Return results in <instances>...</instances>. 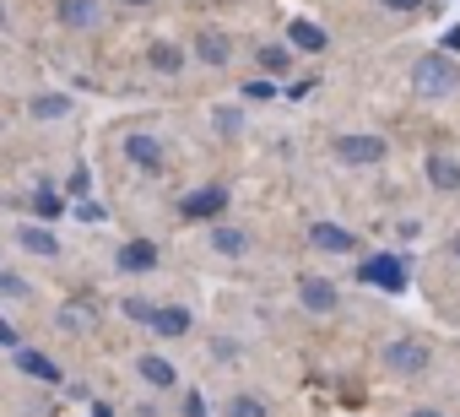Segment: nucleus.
I'll return each instance as SVG.
<instances>
[{
    "instance_id": "f257e3e1",
    "label": "nucleus",
    "mask_w": 460,
    "mask_h": 417,
    "mask_svg": "<svg viewBox=\"0 0 460 417\" xmlns=\"http://www.w3.org/2000/svg\"><path fill=\"white\" fill-rule=\"evenodd\" d=\"M455 87H460V66H455L449 55H422V60L411 66V93H417V98L438 103V98H449Z\"/></svg>"
},
{
    "instance_id": "f03ea898",
    "label": "nucleus",
    "mask_w": 460,
    "mask_h": 417,
    "mask_svg": "<svg viewBox=\"0 0 460 417\" xmlns=\"http://www.w3.org/2000/svg\"><path fill=\"white\" fill-rule=\"evenodd\" d=\"M385 368L401 374V379H406V374H422V368H428V342H417V336L390 342V347H385Z\"/></svg>"
},
{
    "instance_id": "7ed1b4c3",
    "label": "nucleus",
    "mask_w": 460,
    "mask_h": 417,
    "mask_svg": "<svg viewBox=\"0 0 460 417\" xmlns=\"http://www.w3.org/2000/svg\"><path fill=\"white\" fill-rule=\"evenodd\" d=\"M222 206H227V190H222V184H200V190H190V195L179 200V217L206 223V217H222Z\"/></svg>"
},
{
    "instance_id": "20e7f679",
    "label": "nucleus",
    "mask_w": 460,
    "mask_h": 417,
    "mask_svg": "<svg viewBox=\"0 0 460 417\" xmlns=\"http://www.w3.org/2000/svg\"><path fill=\"white\" fill-rule=\"evenodd\" d=\"M368 288H385V293H401L406 288V266L395 261V255H374V261H363V271H358Z\"/></svg>"
},
{
    "instance_id": "39448f33",
    "label": "nucleus",
    "mask_w": 460,
    "mask_h": 417,
    "mask_svg": "<svg viewBox=\"0 0 460 417\" xmlns=\"http://www.w3.org/2000/svg\"><path fill=\"white\" fill-rule=\"evenodd\" d=\"M385 152H390V141H379V136H341L336 141L341 163H385Z\"/></svg>"
},
{
    "instance_id": "423d86ee",
    "label": "nucleus",
    "mask_w": 460,
    "mask_h": 417,
    "mask_svg": "<svg viewBox=\"0 0 460 417\" xmlns=\"http://www.w3.org/2000/svg\"><path fill=\"white\" fill-rule=\"evenodd\" d=\"M298 298H304L309 315H336V304H341L336 282H325V277H304V282H298Z\"/></svg>"
},
{
    "instance_id": "0eeeda50",
    "label": "nucleus",
    "mask_w": 460,
    "mask_h": 417,
    "mask_svg": "<svg viewBox=\"0 0 460 417\" xmlns=\"http://www.w3.org/2000/svg\"><path fill=\"white\" fill-rule=\"evenodd\" d=\"M125 157H130L141 173H157V168H163V146H157V136H130V141H125Z\"/></svg>"
},
{
    "instance_id": "6e6552de",
    "label": "nucleus",
    "mask_w": 460,
    "mask_h": 417,
    "mask_svg": "<svg viewBox=\"0 0 460 417\" xmlns=\"http://www.w3.org/2000/svg\"><path fill=\"white\" fill-rule=\"evenodd\" d=\"M309 244L325 250V255H352V234L336 228V223H314V228H309Z\"/></svg>"
},
{
    "instance_id": "1a4fd4ad",
    "label": "nucleus",
    "mask_w": 460,
    "mask_h": 417,
    "mask_svg": "<svg viewBox=\"0 0 460 417\" xmlns=\"http://www.w3.org/2000/svg\"><path fill=\"white\" fill-rule=\"evenodd\" d=\"M157 266V244L152 239H130V244H119V271H152Z\"/></svg>"
},
{
    "instance_id": "9d476101",
    "label": "nucleus",
    "mask_w": 460,
    "mask_h": 417,
    "mask_svg": "<svg viewBox=\"0 0 460 417\" xmlns=\"http://www.w3.org/2000/svg\"><path fill=\"white\" fill-rule=\"evenodd\" d=\"M146 325H152L157 336H184L195 320H190V309H184V304H163V309H152V320H146Z\"/></svg>"
},
{
    "instance_id": "9b49d317",
    "label": "nucleus",
    "mask_w": 460,
    "mask_h": 417,
    "mask_svg": "<svg viewBox=\"0 0 460 417\" xmlns=\"http://www.w3.org/2000/svg\"><path fill=\"white\" fill-rule=\"evenodd\" d=\"M136 368H141V379H146V385H157V390L179 385V368H173L168 358H157V352H141V358H136Z\"/></svg>"
},
{
    "instance_id": "f8f14e48",
    "label": "nucleus",
    "mask_w": 460,
    "mask_h": 417,
    "mask_svg": "<svg viewBox=\"0 0 460 417\" xmlns=\"http://www.w3.org/2000/svg\"><path fill=\"white\" fill-rule=\"evenodd\" d=\"M195 55H200L206 66H227V60H234V55H227V33H217V28H200Z\"/></svg>"
},
{
    "instance_id": "ddd939ff",
    "label": "nucleus",
    "mask_w": 460,
    "mask_h": 417,
    "mask_svg": "<svg viewBox=\"0 0 460 417\" xmlns=\"http://www.w3.org/2000/svg\"><path fill=\"white\" fill-rule=\"evenodd\" d=\"M428 179H433L438 190H460V157L433 152V157H428Z\"/></svg>"
},
{
    "instance_id": "4468645a",
    "label": "nucleus",
    "mask_w": 460,
    "mask_h": 417,
    "mask_svg": "<svg viewBox=\"0 0 460 417\" xmlns=\"http://www.w3.org/2000/svg\"><path fill=\"white\" fill-rule=\"evenodd\" d=\"M60 22L76 28V33L93 28V22H98V0H60Z\"/></svg>"
},
{
    "instance_id": "2eb2a0df",
    "label": "nucleus",
    "mask_w": 460,
    "mask_h": 417,
    "mask_svg": "<svg viewBox=\"0 0 460 417\" xmlns=\"http://www.w3.org/2000/svg\"><path fill=\"white\" fill-rule=\"evenodd\" d=\"M17 244H22L28 255H44V261H55V255H60V239H55V234H44V228H17Z\"/></svg>"
},
{
    "instance_id": "dca6fc26",
    "label": "nucleus",
    "mask_w": 460,
    "mask_h": 417,
    "mask_svg": "<svg viewBox=\"0 0 460 417\" xmlns=\"http://www.w3.org/2000/svg\"><path fill=\"white\" fill-rule=\"evenodd\" d=\"M17 368H22V374H33V379H49V385H60V368H55L44 352H33V347H17Z\"/></svg>"
},
{
    "instance_id": "f3484780",
    "label": "nucleus",
    "mask_w": 460,
    "mask_h": 417,
    "mask_svg": "<svg viewBox=\"0 0 460 417\" xmlns=\"http://www.w3.org/2000/svg\"><path fill=\"white\" fill-rule=\"evenodd\" d=\"M211 250H222V255H244V250H250V234H244V228H211Z\"/></svg>"
},
{
    "instance_id": "a211bd4d",
    "label": "nucleus",
    "mask_w": 460,
    "mask_h": 417,
    "mask_svg": "<svg viewBox=\"0 0 460 417\" xmlns=\"http://www.w3.org/2000/svg\"><path fill=\"white\" fill-rule=\"evenodd\" d=\"M288 39H293V49H309V55H320V49H325V33H320L314 22H293V28H288Z\"/></svg>"
},
{
    "instance_id": "6ab92c4d",
    "label": "nucleus",
    "mask_w": 460,
    "mask_h": 417,
    "mask_svg": "<svg viewBox=\"0 0 460 417\" xmlns=\"http://www.w3.org/2000/svg\"><path fill=\"white\" fill-rule=\"evenodd\" d=\"M146 60H152V71H163V76H173V71L184 66V55H179L173 44H152V49H146Z\"/></svg>"
},
{
    "instance_id": "aec40b11",
    "label": "nucleus",
    "mask_w": 460,
    "mask_h": 417,
    "mask_svg": "<svg viewBox=\"0 0 460 417\" xmlns=\"http://www.w3.org/2000/svg\"><path fill=\"white\" fill-rule=\"evenodd\" d=\"M33 114H39V120H60V114H71V98L44 93V98H33Z\"/></svg>"
},
{
    "instance_id": "412c9836",
    "label": "nucleus",
    "mask_w": 460,
    "mask_h": 417,
    "mask_svg": "<svg viewBox=\"0 0 460 417\" xmlns=\"http://www.w3.org/2000/svg\"><path fill=\"white\" fill-rule=\"evenodd\" d=\"M211 125H217V136H239L244 130V109H217Z\"/></svg>"
},
{
    "instance_id": "4be33fe9",
    "label": "nucleus",
    "mask_w": 460,
    "mask_h": 417,
    "mask_svg": "<svg viewBox=\"0 0 460 417\" xmlns=\"http://www.w3.org/2000/svg\"><path fill=\"white\" fill-rule=\"evenodd\" d=\"M227 417H266V406L255 395H234V401H227Z\"/></svg>"
},
{
    "instance_id": "5701e85b",
    "label": "nucleus",
    "mask_w": 460,
    "mask_h": 417,
    "mask_svg": "<svg viewBox=\"0 0 460 417\" xmlns=\"http://www.w3.org/2000/svg\"><path fill=\"white\" fill-rule=\"evenodd\" d=\"M60 325H66V331H87V325H93V315H87V304H66V315H60Z\"/></svg>"
},
{
    "instance_id": "b1692460",
    "label": "nucleus",
    "mask_w": 460,
    "mask_h": 417,
    "mask_svg": "<svg viewBox=\"0 0 460 417\" xmlns=\"http://www.w3.org/2000/svg\"><path fill=\"white\" fill-rule=\"evenodd\" d=\"M261 66H266L271 76H282V71L293 66V55H288V49H261Z\"/></svg>"
},
{
    "instance_id": "393cba45",
    "label": "nucleus",
    "mask_w": 460,
    "mask_h": 417,
    "mask_svg": "<svg viewBox=\"0 0 460 417\" xmlns=\"http://www.w3.org/2000/svg\"><path fill=\"white\" fill-rule=\"evenodd\" d=\"M33 206H39V217H60V195H55V190H39Z\"/></svg>"
},
{
    "instance_id": "a878e982",
    "label": "nucleus",
    "mask_w": 460,
    "mask_h": 417,
    "mask_svg": "<svg viewBox=\"0 0 460 417\" xmlns=\"http://www.w3.org/2000/svg\"><path fill=\"white\" fill-rule=\"evenodd\" d=\"M0 293H6V298H28V282L12 277V271H0Z\"/></svg>"
},
{
    "instance_id": "bb28decb",
    "label": "nucleus",
    "mask_w": 460,
    "mask_h": 417,
    "mask_svg": "<svg viewBox=\"0 0 460 417\" xmlns=\"http://www.w3.org/2000/svg\"><path fill=\"white\" fill-rule=\"evenodd\" d=\"M125 315H130L136 325H146V320H152V304H146V298H125Z\"/></svg>"
},
{
    "instance_id": "cd10ccee",
    "label": "nucleus",
    "mask_w": 460,
    "mask_h": 417,
    "mask_svg": "<svg viewBox=\"0 0 460 417\" xmlns=\"http://www.w3.org/2000/svg\"><path fill=\"white\" fill-rule=\"evenodd\" d=\"M379 6H385V12H401V17H406V12H422V0H379Z\"/></svg>"
},
{
    "instance_id": "c85d7f7f",
    "label": "nucleus",
    "mask_w": 460,
    "mask_h": 417,
    "mask_svg": "<svg viewBox=\"0 0 460 417\" xmlns=\"http://www.w3.org/2000/svg\"><path fill=\"white\" fill-rule=\"evenodd\" d=\"M184 417H206V395L190 390V395H184Z\"/></svg>"
},
{
    "instance_id": "c756f323",
    "label": "nucleus",
    "mask_w": 460,
    "mask_h": 417,
    "mask_svg": "<svg viewBox=\"0 0 460 417\" xmlns=\"http://www.w3.org/2000/svg\"><path fill=\"white\" fill-rule=\"evenodd\" d=\"M76 217H87V223H103V206H98V200H82V206H76Z\"/></svg>"
},
{
    "instance_id": "7c9ffc66",
    "label": "nucleus",
    "mask_w": 460,
    "mask_h": 417,
    "mask_svg": "<svg viewBox=\"0 0 460 417\" xmlns=\"http://www.w3.org/2000/svg\"><path fill=\"white\" fill-rule=\"evenodd\" d=\"M244 98H277V87H271V82H250Z\"/></svg>"
},
{
    "instance_id": "2f4dec72",
    "label": "nucleus",
    "mask_w": 460,
    "mask_h": 417,
    "mask_svg": "<svg viewBox=\"0 0 460 417\" xmlns=\"http://www.w3.org/2000/svg\"><path fill=\"white\" fill-rule=\"evenodd\" d=\"M0 347H17V325L12 320H0Z\"/></svg>"
},
{
    "instance_id": "473e14b6",
    "label": "nucleus",
    "mask_w": 460,
    "mask_h": 417,
    "mask_svg": "<svg viewBox=\"0 0 460 417\" xmlns=\"http://www.w3.org/2000/svg\"><path fill=\"white\" fill-rule=\"evenodd\" d=\"M406 417H444V412H433V406H417V412H406Z\"/></svg>"
},
{
    "instance_id": "72a5a7b5",
    "label": "nucleus",
    "mask_w": 460,
    "mask_h": 417,
    "mask_svg": "<svg viewBox=\"0 0 460 417\" xmlns=\"http://www.w3.org/2000/svg\"><path fill=\"white\" fill-rule=\"evenodd\" d=\"M93 417H109V406H93Z\"/></svg>"
},
{
    "instance_id": "f704fd0d",
    "label": "nucleus",
    "mask_w": 460,
    "mask_h": 417,
    "mask_svg": "<svg viewBox=\"0 0 460 417\" xmlns=\"http://www.w3.org/2000/svg\"><path fill=\"white\" fill-rule=\"evenodd\" d=\"M449 250H455V255H460V239H455V244H449Z\"/></svg>"
},
{
    "instance_id": "c9c22d12",
    "label": "nucleus",
    "mask_w": 460,
    "mask_h": 417,
    "mask_svg": "<svg viewBox=\"0 0 460 417\" xmlns=\"http://www.w3.org/2000/svg\"><path fill=\"white\" fill-rule=\"evenodd\" d=\"M130 6H146V0H130Z\"/></svg>"
}]
</instances>
